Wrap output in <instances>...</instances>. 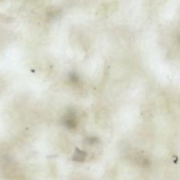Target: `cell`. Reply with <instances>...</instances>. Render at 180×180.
<instances>
[{"label": "cell", "mask_w": 180, "mask_h": 180, "mask_svg": "<svg viewBox=\"0 0 180 180\" xmlns=\"http://www.w3.org/2000/svg\"><path fill=\"white\" fill-rule=\"evenodd\" d=\"M86 156V153L81 150H79V149H77L75 153L74 154L73 160L75 161H78V162H81V161H83L85 159Z\"/></svg>", "instance_id": "6da1fadb"}, {"label": "cell", "mask_w": 180, "mask_h": 180, "mask_svg": "<svg viewBox=\"0 0 180 180\" xmlns=\"http://www.w3.org/2000/svg\"><path fill=\"white\" fill-rule=\"evenodd\" d=\"M64 123L65 126L67 127L70 128V129H72V128L75 127L76 126V121L72 116H68L67 118L65 119Z\"/></svg>", "instance_id": "7a4b0ae2"}]
</instances>
